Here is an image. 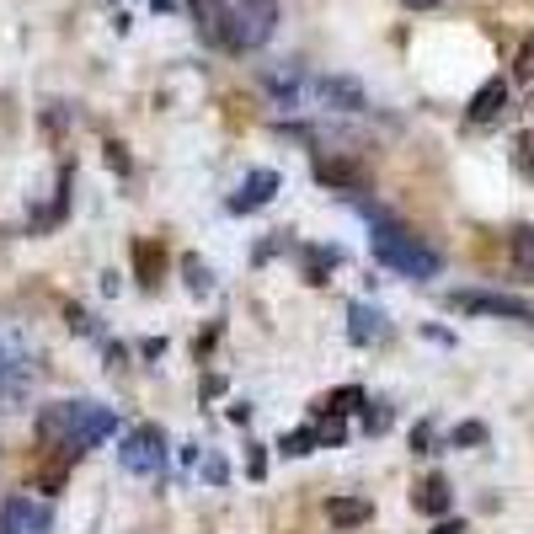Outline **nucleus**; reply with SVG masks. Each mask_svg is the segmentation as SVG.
Returning <instances> with one entry per match:
<instances>
[{"label": "nucleus", "mask_w": 534, "mask_h": 534, "mask_svg": "<svg viewBox=\"0 0 534 534\" xmlns=\"http://www.w3.org/2000/svg\"><path fill=\"white\" fill-rule=\"evenodd\" d=\"M38 433L49 444H65L70 454H81L91 444H102V438H113L118 417H113V406H97V401H54L38 417Z\"/></svg>", "instance_id": "obj_1"}, {"label": "nucleus", "mask_w": 534, "mask_h": 534, "mask_svg": "<svg viewBox=\"0 0 534 534\" xmlns=\"http://www.w3.org/2000/svg\"><path fill=\"white\" fill-rule=\"evenodd\" d=\"M374 508L369 502H358V497H337V502H326V518H332V524H364Z\"/></svg>", "instance_id": "obj_13"}, {"label": "nucleus", "mask_w": 534, "mask_h": 534, "mask_svg": "<svg viewBox=\"0 0 534 534\" xmlns=\"http://www.w3.org/2000/svg\"><path fill=\"white\" fill-rule=\"evenodd\" d=\"M460 310H476V316H508V321H529L534 326V305L513 300V294H454Z\"/></svg>", "instance_id": "obj_6"}, {"label": "nucleus", "mask_w": 534, "mask_h": 534, "mask_svg": "<svg viewBox=\"0 0 534 534\" xmlns=\"http://www.w3.org/2000/svg\"><path fill=\"white\" fill-rule=\"evenodd\" d=\"M454 444H460V449L486 444V428H481V422H460V428H454Z\"/></svg>", "instance_id": "obj_20"}, {"label": "nucleus", "mask_w": 534, "mask_h": 534, "mask_svg": "<svg viewBox=\"0 0 534 534\" xmlns=\"http://www.w3.org/2000/svg\"><path fill=\"white\" fill-rule=\"evenodd\" d=\"M417 508L422 513H449V481H438V476L422 481L417 486Z\"/></svg>", "instance_id": "obj_14"}, {"label": "nucleus", "mask_w": 534, "mask_h": 534, "mask_svg": "<svg viewBox=\"0 0 534 534\" xmlns=\"http://www.w3.org/2000/svg\"><path fill=\"white\" fill-rule=\"evenodd\" d=\"M412 11H433V6H444V0H406Z\"/></svg>", "instance_id": "obj_25"}, {"label": "nucleus", "mask_w": 534, "mask_h": 534, "mask_svg": "<svg viewBox=\"0 0 534 534\" xmlns=\"http://www.w3.org/2000/svg\"><path fill=\"white\" fill-rule=\"evenodd\" d=\"M182 273H187V289H193V294H209V273H203V262H198V257H187V262H182Z\"/></svg>", "instance_id": "obj_18"}, {"label": "nucleus", "mask_w": 534, "mask_h": 534, "mask_svg": "<svg viewBox=\"0 0 534 534\" xmlns=\"http://www.w3.org/2000/svg\"><path fill=\"white\" fill-rule=\"evenodd\" d=\"M22 374H27L22 337H6V332H0V385H6V380H22Z\"/></svg>", "instance_id": "obj_12"}, {"label": "nucleus", "mask_w": 534, "mask_h": 534, "mask_svg": "<svg viewBox=\"0 0 534 534\" xmlns=\"http://www.w3.org/2000/svg\"><path fill=\"white\" fill-rule=\"evenodd\" d=\"M342 438H348V422H342V417H332V422H321V428H316V444H342Z\"/></svg>", "instance_id": "obj_19"}, {"label": "nucleus", "mask_w": 534, "mask_h": 534, "mask_svg": "<svg viewBox=\"0 0 534 534\" xmlns=\"http://www.w3.org/2000/svg\"><path fill=\"white\" fill-rule=\"evenodd\" d=\"M321 97L332 102V107H342V113H364V107H369L364 86H358V81H342V75H326V81H321Z\"/></svg>", "instance_id": "obj_9"}, {"label": "nucleus", "mask_w": 534, "mask_h": 534, "mask_svg": "<svg viewBox=\"0 0 534 534\" xmlns=\"http://www.w3.org/2000/svg\"><path fill=\"white\" fill-rule=\"evenodd\" d=\"M284 449H289V454H310V449H316V433H310V428L294 433V438H284Z\"/></svg>", "instance_id": "obj_21"}, {"label": "nucleus", "mask_w": 534, "mask_h": 534, "mask_svg": "<svg viewBox=\"0 0 534 534\" xmlns=\"http://www.w3.org/2000/svg\"><path fill=\"white\" fill-rule=\"evenodd\" d=\"M49 529H54L49 502H38V497H6V508H0V534H49Z\"/></svg>", "instance_id": "obj_5"}, {"label": "nucleus", "mask_w": 534, "mask_h": 534, "mask_svg": "<svg viewBox=\"0 0 534 534\" xmlns=\"http://www.w3.org/2000/svg\"><path fill=\"white\" fill-rule=\"evenodd\" d=\"M348 337L353 342H380L385 337V316L374 305H348Z\"/></svg>", "instance_id": "obj_10"}, {"label": "nucleus", "mask_w": 534, "mask_h": 534, "mask_svg": "<svg viewBox=\"0 0 534 534\" xmlns=\"http://www.w3.org/2000/svg\"><path fill=\"white\" fill-rule=\"evenodd\" d=\"M374 257H380L390 273H401V278H433L438 273V251L422 246L412 230L390 225V219L374 225Z\"/></svg>", "instance_id": "obj_2"}, {"label": "nucleus", "mask_w": 534, "mask_h": 534, "mask_svg": "<svg viewBox=\"0 0 534 534\" xmlns=\"http://www.w3.org/2000/svg\"><path fill=\"white\" fill-rule=\"evenodd\" d=\"M187 6H193L198 33L209 38V43H225L230 38V6H225V0H187Z\"/></svg>", "instance_id": "obj_8"}, {"label": "nucleus", "mask_w": 534, "mask_h": 534, "mask_svg": "<svg viewBox=\"0 0 534 534\" xmlns=\"http://www.w3.org/2000/svg\"><path fill=\"white\" fill-rule=\"evenodd\" d=\"M273 33H278V0H241V6H230V38H225V49L251 54V49H262Z\"/></svg>", "instance_id": "obj_3"}, {"label": "nucleus", "mask_w": 534, "mask_h": 534, "mask_svg": "<svg viewBox=\"0 0 534 534\" xmlns=\"http://www.w3.org/2000/svg\"><path fill=\"white\" fill-rule=\"evenodd\" d=\"M358 406H364V390H358V385H348V390H337V396L326 401L321 412H337V417H348V412H358Z\"/></svg>", "instance_id": "obj_17"}, {"label": "nucleus", "mask_w": 534, "mask_h": 534, "mask_svg": "<svg viewBox=\"0 0 534 534\" xmlns=\"http://www.w3.org/2000/svg\"><path fill=\"white\" fill-rule=\"evenodd\" d=\"M433 534H465V524H454V518H444V524H433Z\"/></svg>", "instance_id": "obj_24"}, {"label": "nucleus", "mask_w": 534, "mask_h": 534, "mask_svg": "<svg viewBox=\"0 0 534 534\" xmlns=\"http://www.w3.org/2000/svg\"><path fill=\"white\" fill-rule=\"evenodd\" d=\"M513 267L524 278H534V230H518L513 235Z\"/></svg>", "instance_id": "obj_16"}, {"label": "nucleus", "mask_w": 534, "mask_h": 534, "mask_svg": "<svg viewBox=\"0 0 534 534\" xmlns=\"http://www.w3.org/2000/svg\"><path fill=\"white\" fill-rule=\"evenodd\" d=\"M161 465H166V438H161V428H134V433H123V470H134V476H155Z\"/></svg>", "instance_id": "obj_4"}, {"label": "nucleus", "mask_w": 534, "mask_h": 534, "mask_svg": "<svg viewBox=\"0 0 534 534\" xmlns=\"http://www.w3.org/2000/svg\"><path fill=\"white\" fill-rule=\"evenodd\" d=\"M316 177H321V182H332V187H358V182H364L348 161H321V166H316Z\"/></svg>", "instance_id": "obj_15"}, {"label": "nucleus", "mask_w": 534, "mask_h": 534, "mask_svg": "<svg viewBox=\"0 0 534 534\" xmlns=\"http://www.w3.org/2000/svg\"><path fill=\"white\" fill-rule=\"evenodd\" d=\"M502 102H508V81H486L476 97H470V118H476V123L497 118V113H502Z\"/></svg>", "instance_id": "obj_11"}, {"label": "nucleus", "mask_w": 534, "mask_h": 534, "mask_svg": "<svg viewBox=\"0 0 534 534\" xmlns=\"http://www.w3.org/2000/svg\"><path fill=\"white\" fill-rule=\"evenodd\" d=\"M203 476H209V481H225L230 470H225V460H209V465H203Z\"/></svg>", "instance_id": "obj_23"}, {"label": "nucleus", "mask_w": 534, "mask_h": 534, "mask_svg": "<svg viewBox=\"0 0 534 534\" xmlns=\"http://www.w3.org/2000/svg\"><path fill=\"white\" fill-rule=\"evenodd\" d=\"M273 193H278V171H251V177L241 182V193L230 198V209L235 214H251V209H262Z\"/></svg>", "instance_id": "obj_7"}, {"label": "nucleus", "mask_w": 534, "mask_h": 534, "mask_svg": "<svg viewBox=\"0 0 534 534\" xmlns=\"http://www.w3.org/2000/svg\"><path fill=\"white\" fill-rule=\"evenodd\" d=\"M412 444H417V454H428V444H433V428H428V422H422V428L412 433Z\"/></svg>", "instance_id": "obj_22"}]
</instances>
